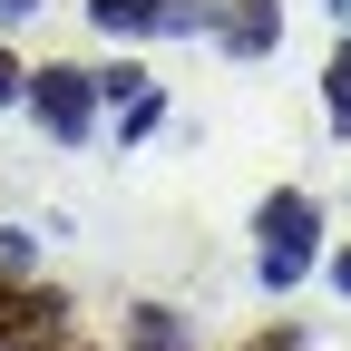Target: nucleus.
Wrapping results in <instances>:
<instances>
[{"instance_id":"obj_1","label":"nucleus","mask_w":351,"mask_h":351,"mask_svg":"<svg viewBox=\"0 0 351 351\" xmlns=\"http://www.w3.org/2000/svg\"><path fill=\"white\" fill-rule=\"evenodd\" d=\"M313 263H322V205L302 186H274L254 205V274H263V293H293Z\"/></svg>"},{"instance_id":"obj_2","label":"nucleus","mask_w":351,"mask_h":351,"mask_svg":"<svg viewBox=\"0 0 351 351\" xmlns=\"http://www.w3.org/2000/svg\"><path fill=\"white\" fill-rule=\"evenodd\" d=\"M20 108L49 127L59 147H88V127H98V69H78V59H39L20 78Z\"/></svg>"},{"instance_id":"obj_3","label":"nucleus","mask_w":351,"mask_h":351,"mask_svg":"<svg viewBox=\"0 0 351 351\" xmlns=\"http://www.w3.org/2000/svg\"><path fill=\"white\" fill-rule=\"evenodd\" d=\"M88 29L98 39H195L205 0H88Z\"/></svg>"},{"instance_id":"obj_4","label":"nucleus","mask_w":351,"mask_h":351,"mask_svg":"<svg viewBox=\"0 0 351 351\" xmlns=\"http://www.w3.org/2000/svg\"><path fill=\"white\" fill-rule=\"evenodd\" d=\"M205 39L225 59H274L283 49V0H205Z\"/></svg>"},{"instance_id":"obj_5","label":"nucleus","mask_w":351,"mask_h":351,"mask_svg":"<svg viewBox=\"0 0 351 351\" xmlns=\"http://www.w3.org/2000/svg\"><path fill=\"white\" fill-rule=\"evenodd\" d=\"M69 332V293H29V283H0V351H49Z\"/></svg>"},{"instance_id":"obj_6","label":"nucleus","mask_w":351,"mask_h":351,"mask_svg":"<svg viewBox=\"0 0 351 351\" xmlns=\"http://www.w3.org/2000/svg\"><path fill=\"white\" fill-rule=\"evenodd\" d=\"M322 117H332V137L351 147V39H341L332 59H322Z\"/></svg>"},{"instance_id":"obj_7","label":"nucleus","mask_w":351,"mask_h":351,"mask_svg":"<svg viewBox=\"0 0 351 351\" xmlns=\"http://www.w3.org/2000/svg\"><path fill=\"white\" fill-rule=\"evenodd\" d=\"M156 117H166V88H147V98H127V108H117V147L156 137Z\"/></svg>"},{"instance_id":"obj_8","label":"nucleus","mask_w":351,"mask_h":351,"mask_svg":"<svg viewBox=\"0 0 351 351\" xmlns=\"http://www.w3.org/2000/svg\"><path fill=\"white\" fill-rule=\"evenodd\" d=\"M147 88H156V78H147L137 59H117V69H98V108H127V98H147Z\"/></svg>"},{"instance_id":"obj_9","label":"nucleus","mask_w":351,"mask_h":351,"mask_svg":"<svg viewBox=\"0 0 351 351\" xmlns=\"http://www.w3.org/2000/svg\"><path fill=\"white\" fill-rule=\"evenodd\" d=\"M29 263H39V234L29 225H0V283H20Z\"/></svg>"},{"instance_id":"obj_10","label":"nucleus","mask_w":351,"mask_h":351,"mask_svg":"<svg viewBox=\"0 0 351 351\" xmlns=\"http://www.w3.org/2000/svg\"><path fill=\"white\" fill-rule=\"evenodd\" d=\"M20 78H29V69H20L10 49H0V108H20Z\"/></svg>"},{"instance_id":"obj_11","label":"nucleus","mask_w":351,"mask_h":351,"mask_svg":"<svg viewBox=\"0 0 351 351\" xmlns=\"http://www.w3.org/2000/svg\"><path fill=\"white\" fill-rule=\"evenodd\" d=\"M332 293H341V302H351V244H341V254H332Z\"/></svg>"},{"instance_id":"obj_12","label":"nucleus","mask_w":351,"mask_h":351,"mask_svg":"<svg viewBox=\"0 0 351 351\" xmlns=\"http://www.w3.org/2000/svg\"><path fill=\"white\" fill-rule=\"evenodd\" d=\"M29 10H49V0H0V29H10V20H29Z\"/></svg>"},{"instance_id":"obj_13","label":"nucleus","mask_w":351,"mask_h":351,"mask_svg":"<svg viewBox=\"0 0 351 351\" xmlns=\"http://www.w3.org/2000/svg\"><path fill=\"white\" fill-rule=\"evenodd\" d=\"M322 10H332V20H341V29H351V0H322Z\"/></svg>"},{"instance_id":"obj_14","label":"nucleus","mask_w":351,"mask_h":351,"mask_svg":"<svg viewBox=\"0 0 351 351\" xmlns=\"http://www.w3.org/2000/svg\"><path fill=\"white\" fill-rule=\"evenodd\" d=\"M49 351H78V341H69V332H59V341H49Z\"/></svg>"}]
</instances>
